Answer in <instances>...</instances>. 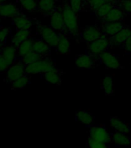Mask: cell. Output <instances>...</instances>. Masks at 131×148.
<instances>
[{
    "label": "cell",
    "instance_id": "cell-6",
    "mask_svg": "<svg viewBox=\"0 0 131 148\" xmlns=\"http://www.w3.org/2000/svg\"><path fill=\"white\" fill-rule=\"evenodd\" d=\"M104 36L102 30L96 25H86L83 28L81 33V36L83 41L88 43L97 40Z\"/></svg>",
    "mask_w": 131,
    "mask_h": 148
},
{
    "label": "cell",
    "instance_id": "cell-3",
    "mask_svg": "<svg viewBox=\"0 0 131 148\" xmlns=\"http://www.w3.org/2000/svg\"><path fill=\"white\" fill-rule=\"evenodd\" d=\"M37 32L41 36L43 40L46 42L50 47H56L59 41L60 35L51 26L39 23L36 26Z\"/></svg>",
    "mask_w": 131,
    "mask_h": 148
},
{
    "label": "cell",
    "instance_id": "cell-36",
    "mask_svg": "<svg viewBox=\"0 0 131 148\" xmlns=\"http://www.w3.org/2000/svg\"><path fill=\"white\" fill-rule=\"evenodd\" d=\"M123 48L127 53H131V36L123 43Z\"/></svg>",
    "mask_w": 131,
    "mask_h": 148
},
{
    "label": "cell",
    "instance_id": "cell-12",
    "mask_svg": "<svg viewBox=\"0 0 131 148\" xmlns=\"http://www.w3.org/2000/svg\"><path fill=\"white\" fill-rule=\"evenodd\" d=\"M131 36V29L129 27H123L120 32H118L110 39V44L113 46H120L123 45L125 41Z\"/></svg>",
    "mask_w": 131,
    "mask_h": 148
},
{
    "label": "cell",
    "instance_id": "cell-17",
    "mask_svg": "<svg viewBox=\"0 0 131 148\" xmlns=\"http://www.w3.org/2000/svg\"><path fill=\"white\" fill-rule=\"evenodd\" d=\"M13 25L17 29H29L32 28L33 23L29 18H28L23 14H19V16L12 18Z\"/></svg>",
    "mask_w": 131,
    "mask_h": 148
},
{
    "label": "cell",
    "instance_id": "cell-40",
    "mask_svg": "<svg viewBox=\"0 0 131 148\" xmlns=\"http://www.w3.org/2000/svg\"><path fill=\"white\" fill-rule=\"evenodd\" d=\"M1 5H2V4H0V9H1Z\"/></svg>",
    "mask_w": 131,
    "mask_h": 148
},
{
    "label": "cell",
    "instance_id": "cell-28",
    "mask_svg": "<svg viewBox=\"0 0 131 148\" xmlns=\"http://www.w3.org/2000/svg\"><path fill=\"white\" fill-rule=\"evenodd\" d=\"M21 8L27 12H34L38 9L37 0H19Z\"/></svg>",
    "mask_w": 131,
    "mask_h": 148
},
{
    "label": "cell",
    "instance_id": "cell-18",
    "mask_svg": "<svg viewBox=\"0 0 131 148\" xmlns=\"http://www.w3.org/2000/svg\"><path fill=\"white\" fill-rule=\"evenodd\" d=\"M62 72L55 67L44 73V78L47 83L53 85H60L62 82Z\"/></svg>",
    "mask_w": 131,
    "mask_h": 148
},
{
    "label": "cell",
    "instance_id": "cell-27",
    "mask_svg": "<svg viewBox=\"0 0 131 148\" xmlns=\"http://www.w3.org/2000/svg\"><path fill=\"white\" fill-rule=\"evenodd\" d=\"M30 79L26 75H23L12 83V90H20L25 88L28 84H29Z\"/></svg>",
    "mask_w": 131,
    "mask_h": 148
},
{
    "label": "cell",
    "instance_id": "cell-2",
    "mask_svg": "<svg viewBox=\"0 0 131 148\" xmlns=\"http://www.w3.org/2000/svg\"><path fill=\"white\" fill-rule=\"evenodd\" d=\"M53 68H55L54 60L51 58L43 57L31 64L25 66V74H44Z\"/></svg>",
    "mask_w": 131,
    "mask_h": 148
},
{
    "label": "cell",
    "instance_id": "cell-31",
    "mask_svg": "<svg viewBox=\"0 0 131 148\" xmlns=\"http://www.w3.org/2000/svg\"><path fill=\"white\" fill-rule=\"evenodd\" d=\"M69 5L76 13L83 9V0H69Z\"/></svg>",
    "mask_w": 131,
    "mask_h": 148
},
{
    "label": "cell",
    "instance_id": "cell-25",
    "mask_svg": "<svg viewBox=\"0 0 131 148\" xmlns=\"http://www.w3.org/2000/svg\"><path fill=\"white\" fill-rule=\"evenodd\" d=\"M34 40L32 39H28L25 41L23 42L17 46V53L20 57H23L26 54L32 51V46H33Z\"/></svg>",
    "mask_w": 131,
    "mask_h": 148
},
{
    "label": "cell",
    "instance_id": "cell-13",
    "mask_svg": "<svg viewBox=\"0 0 131 148\" xmlns=\"http://www.w3.org/2000/svg\"><path fill=\"white\" fill-rule=\"evenodd\" d=\"M96 60L93 55L82 54L78 55L76 59V66L79 69H91L95 64Z\"/></svg>",
    "mask_w": 131,
    "mask_h": 148
},
{
    "label": "cell",
    "instance_id": "cell-1",
    "mask_svg": "<svg viewBox=\"0 0 131 148\" xmlns=\"http://www.w3.org/2000/svg\"><path fill=\"white\" fill-rule=\"evenodd\" d=\"M62 13L65 23V30L73 36L80 34L78 13L72 9L69 3H66L62 7Z\"/></svg>",
    "mask_w": 131,
    "mask_h": 148
},
{
    "label": "cell",
    "instance_id": "cell-11",
    "mask_svg": "<svg viewBox=\"0 0 131 148\" xmlns=\"http://www.w3.org/2000/svg\"><path fill=\"white\" fill-rule=\"evenodd\" d=\"M20 13L19 9L14 3H5L2 4L0 9V16L4 18H13Z\"/></svg>",
    "mask_w": 131,
    "mask_h": 148
},
{
    "label": "cell",
    "instance_id": "cell-15",
    "mask_svg": "<svg viewBox=\"0 0 131 148\" xmlns=\"http://www.w3.org/2000/svg\"><path fill=\"white\" fill-rule=\"evenodd\" d=\"M125 18V12L119 5L113 7L110 12L106 15L103 20L106 23L110 22H121Z\"/></svg>",
    "mask_w": 131,
    "mask_h": 148
},
{
    "label": "cell",
    "instance_id": "cell-30",
    "mask_svg": "<svg viewBox=\"0 0 131 148\" xmlns=\"http://www.w3.org/2000/svg\"><path fill=\"white\" fill-rule=\"evenodd\" d=\"M106 2H107V0H90L86 6L89 7V9L91 11L95 12L99 7L102 6Z\"/></svg>",
    "mask_w": 131,
    "mask_h": 148
},
{
    "label": "cell",
    "instance_id": "cell-14",
    "mask_svg": "<svg viewBox=\"0 0 131 148\" xmlns=\"http://www.w3.org/2000/svg\"><path fill=\"white\" fill-rule=\"evenodd\" d=\"M1 54L5 59L9 66H11L16 62V55L18 54L17 53V46L13 44H9V45L3 46Z\"/></svg>",
    "mask_w": 131,
    "mask_h": 148
},
{
    "label": "cell",
    "instance_id": "cell-44",
    "mask_svg": "<svg viewBox=\"0 0 131 148\" xmlns=\"http://www.w3.org/2000/svg\"><path fill=\"white\" fill-rule=\"evenodd\" d=\"M57 1H58V0H57Z\"/></svg>",
    "mask_w": 131,
    "mask_h": 148
},
{
    "label": "cell",
    "instance_id": "cell-8",
    "mask_svg": "<svg viewBox=\"0 0 131 148\" xmlns=\"http://www.w3.org/2000/svg\"><path fill=\"white\" fill-rule=\"evenodd\" d=\"M50 16V26L58 32L65 30V23L62 13V7L56 8Z\"/></svg>",
    "mask_w": 131,
    "mask_h": 148
},
{
    "label": "cell",
    "instance_id": "cell-41",
    "mask_svg": "<svg viewBox=\"0 0 131 148\" xmlns=\"http://www.w3.org/2000/svg\"><path fill=\"white\" fill-rule=\"evenodd\" d=\"M2 29V27H1V26H0V29Z\"/></svg>",
    "mask_w": 131,
    "mask_h": 148
},
{
    "label": "cell",
    "instance_id": "cell-16",
    "mask_svg": "<svg viewBox=\"0 0 131 148\" xmlns=\"http://www.w3.org/2000/svg\"><path fill=\"white\" fill-rule=\"evenodd\" d=\"M70 40L65 34H60L58 43L56 46V51L61 55H67L70 53Z\"/></svg>",
    "mask_w": 131,
    "mask_h": 148
},
{
    "label": "cell",
    "instance_id": "cell-19",
    "mask_svg": "<svg viewBox=\"0 0 131 148\" xmlns=\"http://www.w3.org/2000/svg\"><path fill=\"white\" fill-rule=\"evenodd\" d=\"M57 0H37L38 9L44 16H49L56 9Z\"/></svg>",
    "mask_w": 131,
    "mask_h": 148
},
{
    "label": "cell",
    "instance_id": "cell-32",
    "mask_svg": "<svg viewBox=\"0 0 131 148\" xmlns=\"http://www.w3.org/2000/svg\"><path fill=\"white\" fill-rule=\"evenodd\" d=\"M88 146L90 148H108L106 143L95 140L92 138H89L88 140Z\"/></svg>",
    "mask_w": 131,
    "mask_h": 148
},
{
    "label": "cell",
    "instance_id": "cell-37",
    "mask_svg": "<svg viewBox=\"0 0 131 148\" xmlns=\"http://www.w3.org/2000/svg\"><path fill=\"white\" fill-rule=\"evenodd\" d=\"M89 1H90V0H83V9L86 7V5H87Z\"/></svg>",
    "mask_w": 131,
    "mask_h": 148
},
{
    "label": "cell",
    "instance_id": "cell-9",
    "mask_svg": "<svg viewBox=\"0 0 131 148\" xmlns=\"http://www.w3.org/2000/svg\"><path fill=\"white\" fill-rule=\"evenodd\" d=\"M99 60L107 69H115L120 67V62L118 58L108 51H105L99 54Z\"/></svg>",
    "mask_w": 131,
    "mask_h": 148
},
{
    "label": "cell",
    "instance_id": "cell-43",
    "mask_svg": "<svg viewBox=\"0 0 131 148\" xmlns=\"http://www.w3.org/2000/svg\"><path fill=\"white\" fill-rule=\"evenodd\" d=\"M119 1H120V0H119Z\"/></svg>",
    "mask_w": 131,
    "mask_h": 148
},
{
    "label": "cell",
    "instance_id": "cell-23",
    "mask_svg": "<svg viewBox=\"0 0 131 148\" xmlns=\"http://www.w3.org/2000/svg\"><path fill=\"white\" fill-rule=\"evenodd\" d=\"M76 117L77 121L84 125L89 126L92 125L94 122V116L86 110H79L76 113Z\"/></svg>",
    "mask_w": 131,
    "mask_h": 148
},
{
    "label": "cell",
    "instance_id": "cell-38",
    "mask_svg": "<svg viewBox=\"0 0 131 148\" xmlns=\"http://www.w3.org/2000/svg\"><path fill=\"white\" fill-rule=\"evenodd\" d=\"M2 48H3V46H2V42H0V53H1V52H2Z\"/></svg>",
    "mask_w": 131,
    "mask_h": 148
},
{
    "label": "cell",
    "instance_id": "cell-5",
    "mask_svg": "<svg viewBox=\"0 0 131 148\" xmlns=\"http://www.w3.org/2000/svg\"><path fill=\"white\" fill-rule=\"evenodd\" d=\"M90 137L95 140L108 143L111 142L112 135H110L106 127L102 125H97L90 127Z\"/></svg>",
    "mask_w": 131,
    "mask_h": 148
},
{
    "label": "cell",
    "instance_id": "cell-20",
    "mask_svg": "<svg viewBox=\"0 0 131 148\" xmlns=\"http://www.w3.org/2000/svg\"><path fill=\"white\" fill-rule=\"evenodd\" d=\"M110 124L111 127L117 132H120L123 134H128L130 133V127L128 123L117 116H113L110 120Z\"/></svg>",
    "mask_w": 131,
    "mask_h": 148
},
{
    "label": "cell",
    "instance_id": "cell-21",
    "mask_svg": "<svg viewBox=\"0 0 131 148\" xmlns=\"http://www.w3.org/2000/svg\"><path fill=\"white\" fill-rule=\"evenodd\" d=\"M32 51H34L44 57V56H47L50 53V46L43 39H37L34 40L32 46Z\"/></svg>",
    "mask_w": 131,
    "mask_h": 148
},
{
    "label": "cell",
    "instance_id": "cell-33",
    "mask_svg": "<svg viewBox=\"0 0 131 148\" xmlns=\"http://www.w3.org/2000/svg\"><path fill=\"white\" fill-rule=\"evenodd\" d=\"M118 5L127 13H131V0H120Z\"/></svg>",
    "mask_w": 131,
    "mask_h": 148
},
{
    "label": "cell",
    "instance_id": "cell-29",
    "mask_svg": "<svg viewBox=\"0 0 131 148\" xmlns=\"http://www.w3.org/2000/svg\"><path fill=\"white\" fill-rule=\"evenodd\" d=\"M42 58H43L42 56H40L39 54L34 52V51H32V52H30L25 56H23L22 59H21V62H23L25 66H27V65L36 62L37 60H40Z\"/></svg>",
    "mask_w": 131,
    "mask_h": 148
},
{
    "label": "cell",
    "instance_id": "cell-22",
    "mask_svg": "<svg viewBox=\"0 0 131 148\" xmlns=\"http://www.w3.org/2000/svg\"><path fill=\"white\" fill-rule=\"evenodd\" d=\"M111 142L116 144V145L128 147V146L130 145L131 140L129 136H127V134L116 131L112 135Z\"/></svg>",
    "mask_w": 131,
    "mask_h": 148
},
{
    "label": "cell",
    "instance_id": "cell-7",
    "mask_svg": "<svg viewBox=\"0 0 131 148\" xmlns=\"http://www.w3.org/2000/svg\"><path fill=\"white\" fill-rule=\"evenodd\" d=\"M25 74V66L21 62H16L11 65L6 71V80L7 82L12 83Z\"/></svg>",
    "mask_w": 131,
    "mask_h": 148
},
{
    "label": "cell",
    "instance_id": "cell-35",
    "mask_svg": "<svg viewBox=\"0 0 131 148\" xmlns=\"http://www.w3.org/2000/svg\"><path fill=\"white\" fill-rule=\"evenodd\" d=\"M9 64L7 62L3 56L0 53V73H5L9 68Z\"/></svg>",
    "mask_w": 131,
    "mask_h": 148
},
{
    "label": "cell",
    "instance_id": "cell-42",
    "mask_svg": "<svg viewBox=\"0 0 131 148\" xmlns=\"http://www.w3.org/2000/svg\"><path fill=\"white\" fill-rule=\"evenodd\" d=\"M2 1H5V0H2Z\"/></svg>",
    "mask_w": 131,
    "mask_h": 148
},
{
    "label": "cell",
    "instance_id": "cell-10",
    "mask_svg": "<svg viewBox=\"0 0 131 148\" xmlns=\"http://www.w3.org/2000/svg\"><path fill=\"white\" fill-rule=\"evenodd\" d=\"M123 27L124 25L122 22H110V23L104 22L101 30L105 36H113L118 32H120Z\"/></svg>",
    "mask_w": 131,
    "mask_h": 148
},
{
    "label": "cell",
    "instance_id": "cell-24",
    "mask_svg": "<svg viewBox=\"0 0 131 148\" xmlns=\"http://www.w3.org/2000/svg\"><path fill=\"white\" fill-rule=\"evenodd\" d=\"M30 36H31V32L29 29H19L13 35V36L12 37V44L18 46L23 42L29 39Z\"/></svg>",
    "mask_w": 131,
    "mask_h": 148
},
{
    "label": "cell",
    "instance_id": "cell-34",
    "mask_svg": "<svg viewBox=\"0 0 131 148\" xmlns=\"http://www.w3.org/2000/svg\"><path fill=\"white\" fill-rule=\"evenodd\" d=\"M9 33H10V29L9 28L2 27V29H0V42L3 43L4 42H5Z\"/></svg>",
    "mask_w": 131,
    "mask_h": 148
},
{
    "label": "cell",
    "instance_id": "cell-26",
    "mask_svg": "<svg viewBox=\"0 0 131 148\" xmlns=\"http://www.w3.org/2000/svg\"><path fill=\"white\" fill-rule=\"evenodd\" d=\"M102 89L106 96H113L114 94V84L113 79L111 76H104L102 79Z\"/></svg>",
    "mask_w": 131,
    "mask_h": 148
},
{
    "label": "cell",
    "instance_id": "cell-4",
    "mask_svg": "<svg viewBox=\"0 0 131 148\" xmlns=\"http://www.w3.org/2000/svg\"><path fill=\"white\" fill-rule=\"evenodd\" d=\"M110 45V40L108 38H106L104 35L101 38L88 43V52L94 56H99L102 53L107 51Z\"/></svg>",
    "mask_w": 131,
    "mask_h": 148
},
{
    "label": "cell",
    "instance_id": "cell-39",
    "mask_svg": "<svg viewBox=\"0 0 131 148\" xmlns=\"http://www.w3.org/2000/svg\"><path fill=\"white\" fill-rule=\"evenodd\" d=\"M2 0H0V4H2Z\"/></svg>",
    "mask_w": 131,
    "mask_h": 148
}]
</instances>
